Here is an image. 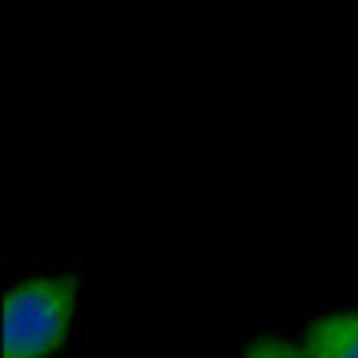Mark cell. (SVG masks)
Wrapping results in <instances>:
<instances>
[{"label":"cell","mask_w":358,"mask_h":358,"mask_svg":"<svg viewBox=\"0 0 358 358\" xmlns=\"http://www.w3.org/2000/svg\"><path fill=\"white\" fill-rule=\"evenodd\" d=\"M244 358H312L305 344H290V341H276V337H258L248 344Z\"/></svg>","instance_id":"obj_3"},{"label":"cell","mask_w":358,"mask_h":358,"mask_svg":"<svg viewBox=\"0 0 358 358\" xmlns=\"http://www.w3.org/2000/svg\"><path fill=\"white\" fill-rule=\"evenodd\" d=\"M305 348L312 358H358V308L319 315L305 334Z\"/></svg>","instance_id":"obj_2"},{"label":"cell","mask_w":358,"mask_h":358,"mask_svg":"<svg viewBox=\"0 0 358 358\" xmlns=\"http://www.w3.org/2000/svg\"><path fill=\"white\" fill-rule=\"evenodd\" d=\"M79 283L76 276H36L4 297V358H43L69 337Z\"/></svg>","instance_id":"obj_1"}]
</instances>
